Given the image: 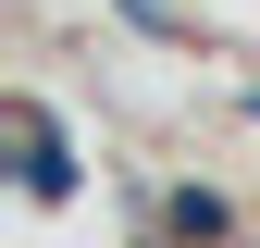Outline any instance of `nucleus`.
Instances as JSON below:
<instances>
[{
    "mask_svg": "<svg viewBox=\"0 0 260 248\" xmlns=\"http://www.w3.org/2000/svg\"><path fill=\"white\" fill-rule=\"evenodd\" d=\"M124 13H137V25H161V0H124Z\"/></svg>",
    "mask_w": 260,
    "mask_h": 248,
    "instance_id": "7ed1b4c3",
    "label": "nucleus"
},
{
    "mask_svg": "<svg viewBox=\"0 0 260 248\" xmlns=\"http://www.w3.org/2000/svg\"><path fill=\"white\" fill-rule=\"evenodd\" d=\"M161 224H174L186 248H211L223 224H236V211H223V199H211V186H174V199H161Z\"/></svg>",
    "mask_w": 260,
    "mask_h": 248,
    "instance_id": "f03ea898",
    "label": "nucleus"
},
{
    "mask_svg": "<svg viewBox=\"0 0 260 248\" xmlns=\"http://www.w3.org/2000/svg\"><path fill=\"white\" fill-rule=\"evenodd\" d=\"M13 174H25V199H75V149L38 100H13Z\"/></svg>",
    "mask_w": 260,
    "mask_h": 248,
    "instance_id": "f257e3e1",
    "label": "nucleus"
}]
</instances>
